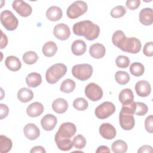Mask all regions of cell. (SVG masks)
I'll return each mask as SVG.
<instances>
[{
  "instance_id": "cell-1",
  "label": "cell",
  "mask_w": 153,
  "mask_h": 153,
  "mask_svg": "<svg viewBox=\"0 0 153 153\" xmlns=\"http://www.w3.org/2000/svg\"><path fill=\"white\" fill-rule=\"evenodd\" d=\"M72 30L75 35L83 36L88 41H93L97 38L100 33L99 26L88 20L75 23Z\"/></svg>"
},
{
  "instance_id": "cell-2",
  "label": "cell",
  "mask_w": 153,
  "mask_h": 153,
  "mask_svg": "<svg viewBox=\"0 0 153 153\" xmlns=\"http://www.w3.org/2000/svg\"><path fill=\"white\" fill-rule=\"evenodd\" d=\"M67 72V67L63 63H56L51 66L46 71L45 79L51 84L56 83Z\"/></svg>"
},
{
  "instance_id": "cell-3",
  "label": "cell",
  "mask_w": 153,
  "mask_h": 153,
  "mask_svg": "<svg viewBox=\"0 0 153 153\" xmlns=\"http://www.w3.org/2000/svg\"><path fill=\"white\" fill-rule=\"evenodd\" d=\"M93 71V67L87 63L75 65L72 69L73 76L80 81H85L89 79L92 75Z\"/></svg>"
},
{
  "instance_id": "cell-4",
  "label": "cell",
  "mask_w": 153,
  "mask_h": 153,
  "mask_svg": "<svg viewBox=\"0 0 153 153\" xmlns=\"http://www.w3.org/2000/svg\"><path fill=\"white\" fill-rule=\"evenodd\" d=\"M88 9L87 4L83 1H76L71 4L67 9L66 14L69 19H75L84 14Z\"/></svg>"
},
{
  "instance_id": "cell-5",
  "label": "cell",
  "mask_w": 153,
  "mask_h": 153,
  "mask_svg": "<svg viewBox=\"0 0 153 153\" xmlns=\"http://www.w3.org/2000/svg\"><path fill=\"white\" fill-rule=\"evenodd\" d=\"M1 22L2 26L7 30L10 31L16 30L19 24V21L17 17L9 10H4L1 12Z\"/></svg>"
},
{
  "instance_id": "cell-6",
  "label": "cell",
  "mask_w": 153,
  "mask_h": 153,
  "mask_svg": "<svg viewBox=\"0 0 153 153\" xmlns=\"http://www.w3.org/2000/svg\"><path fill=\"white\" fill-rule=\"evenodd\" d=\"M115 111V105L112 102L106 101L99 105L96 108L94 114L97 118L103 120L110 117Z\"/></svg>"
},
{
  "instance_id": "cell-7",
  "label": "cell",
  "mask_w": 153,
  "mask_h": 153,
  "mask_svg": "<svg viewBox=\"0 0 153 153\" xmlns=\"http://www.w3.org/2000/svg\"><path fill=\"white\" fill-rule=\"evenodd\" d=\"M141 42L136 37L126 38L123 44L120 48L122 51L131 54H136L140 51Z\"/></svg>"
},
{
  "instance_id": "cell-8",
  "label": "cell",
  "mask_w": 153,
  "mask_h": 153,
  "mask_svg": "<svg viewBox=\"0 0 153 153\" xmlns=\"http://www.w3.org/2000/svg\"><path fill=\"white\" fill-rule=\"evenodd\" d=\"M85 96L91 101H98L103 96V90L102 88L94 82H90L85 88Z\"/></svg>"
},
{
  "instance_id": "cell-9",
  "label": "cell",
  "mask_w": 153,
  "mask_h": 153,
  "mask_svg": "<svg viewBox=\"0 0 153 153\" xmlns=\"http://www.w3.org/2000/svg\"><path fill=\"white\" fill-rule=\"evenodd\" d=\"M119 122L121 127L124 130H131L135 124V120L133 114L121 110L119 114Z\"/></svg>"
},
{
  "instance_id": "cell-10",
  "label": "cell",
  "mask_w": 153,
  "mask_h": 153,
  "mask_svg": "<svg viewBox=\"0 0 153 153\" xmlns=\"http://www.w3.org/2000/svg\"><path fill=\"white\" fill-rule=\"evenodd\" d=\"M76 131V127L74 123L67 122L60 125L56 134L63 138L70 139L74 136Z\"/></svg>"
},
{
  "instance_id": "cell-11",
  "label": "cell",
  "mask_w": 153,
  "mask_h": 153,
  "mask_svg": "<svg viewBox=\"0 0 153 153\" xmlns=\"http://www.w3.org/2000/svg\"><path fill=\"white\" fill-rule=\"evenodd\" d=\"M13 8L22 17L29 16L32 11L30 5L23 1L15 0L12 4Z\"/></svg>"
},
{
  "instance_id": "cell-12",
  "label": "cell",
  "mask_w": 153,
  "mask_h": 153,
  "mask_svg": "<svg viewBox=\"0 0 153 153\" xmlns=\"http://www.w3.org/2000/svg\"><path fill=\"white\" fill-rule=\"evenodd\" d=\"M53 34L57 39L61 41H65L68 39L70 36L71 31L69 26L66 24L59 23L54 26Z\"/></svg>"
},
{
  "instance_id": "cell-13",
  "label": "cell",
  "mask_w": 153,
  "mask_h": 153,
  "mask_svg": "<svg viewBox=\"0 0 153 153\" xmlns=\"http://www.w3.org/2000/svg\"><path fill=\"white\" fill-rule=\"evenodd\" d=\"M99 133L105 139L111 140L116 136V129L110 123H105L99 127Z\"/></svg>"
},
{
  "instance_id": "cell-14",
  "label": "cell",
  "mask_w": 153,
  "mask_h": 153,
  "mask_svg": "<svg viewBox=\"0 0 153 153\" xmlns=\"http://www.w3.org/2000/svg\"><path fill=\"white\" fill-rule=\"evenodd\" d=\"M135 90L137 94L140 97H147L151 91L150 84L145 80H140L136 82Z\"/></svg>"
},
{
  "instance_id": "cell-15",
  "label": "cell",
  "mask_w": 153,
  "mask_h": 153,
  "mask_svg": "<svg viewBox=\"0 0 153 153\" xmlns=\"http://www.w3.org/2000/svg\"><path fill=\"white\" fill-rule=\"evenodd\" d=\"M23 132L25 137L30 140L36 139L40 135L39 128L33 123L27 124L24 127Z\"/></svg>"
},
{
  "instance_id": "cell-16",
  "label": "cell",
  "mask_w": 153,
  "mask_h": 153,
  "mask_svg": "<svg viewBox=\"0 0 153 153\" xmlns=\"http://www.w3.org/2000/svg\"><path fill=\"white\" fill-rule=\"evenodd\" d=\"M57 118L52 114H47L41 120L42 127L45 131H51L54 128L57 124Z\"/></svg>"
},
{
  "instance_id": "cell-17",
  "label": "cell",
  "mask_w": 153,
  "mask_h": 153,
  "mask_svg": "<svg viewBox=\"0 0 153 153\" xmlns=\"http://www.w3.org/2000/svg\"><path fill=\"white\" fill-rule=\"evenodd\" d=\"M153 13L151 8H145L139 13L140 22L145 26L151 25L153 22Z\"/></svg>"
},
{
  "instance_id": "cell-18",
  "label": "cell",
  "mask_w": 153,
  "mask_h": 153,
  "mask_svg": "<svg viewBox=\"0 0 153 153\" xmlns=\"http://www.w3.org/2000/svg\"><path fill=\"white\" fill-rule=\"evenodd\" d=\"M90 56L94 59H101L106 53L105 46L100 43H95L91 45L89 49Z\"/></svg>"
},
{
  "instance_id": "cell-19",
  "label": "cell",
  "mask_w": 153,
  "mask_h": 153,
  "mask_svg": "<svg viewBox=\"0 0 153 153\" xmlns=\"http://www.w3.org/2000/svg\"><path fill=\"white\" fill-rule=\"evenodd\" d=\"M44 112L43 105L38 102H35L30 104L27 109L26 112L30 117H36L39 116Z\"/></svg>"
},
{
  "instance_id": "cell-20",
  "label": "cell",
  "mask_w": 153,
  "mask_h": 153,
  "mask_svg": "<svg viewBox=\"0 0 153 153\" xmlns=\"http://www.w3.org/2000/svg\"><path fill=\"white\" fill-rule=\"evenodd\" d=\"M62 10L57 6H51L46 11V17L50 21H58L62 18Z\"/></svg>"
},
{
  "instance_id": "cell-21",
  "label": "cell",
  "mask_w": 153,
  "mask_h": 153,
  "mask_svg": "<svg viewBox=\"0 0 153 153\" xmlns=\"http://www.w3.org/2000/svg\"><path fill=\"white\" fill-rule=\"evenodd\" d=\"M55 142L58 148L63 151L70 150L73 146V143L70 139L63 138L55 134L54 136Z\"/></svg>"
},
{
  "instance_id": "cell-22",
  "label": "cell",
  "mask_w": 153,
  "mask_h": 153,
  "mask_svg": "<svg viewBox=\"0 0 153 153\" xmlns=\"http://www.w3.org/2000/svg\"><path fill=\"white\" fill-rule=\"evenodd\" d=\"M118 99L123 105H128L134 102V94L130 88H124L120 91Z\"/></svg>"
},
{
  "instance_id": "cell-23",
  "label": "cell",
  "mask_w": 153,
  "mask_h": 153,
  "mask_svg": "<svg viewBox=\"0 0 153 153\" xmlns=\"http://www.w3.org/2000/svg\"><path fill=\"white\" fill-rule=\"evenodd\" d=\"M6 67L11 71H17L22 67V63L19 59L14 56H8L5 60Z\"/></svg>"
},
{
  "instance_id": "cell-24",
  "label": "cell",
  "mask_w": 153,
  "mask_h": 153,
  "mask_svg": "<svg viewBox=\"0 0 153 153\" xmlns=\"http://www.w3.org/2000/svg\"><path fill=\"white\" fill-rule=\"evenodd\" d=\"M52 108L57 114H63L68 109V103L65 99L58 98L53 101Z\"/></svg>"
},
{
  "instance_id": "cell-25",
  "label": "cell",
  "mask_w": 153,
  "mask_h": 153,
  "mask_svg": "<svg viewBox=\"0 0 153 153\" xmlns=\"http://www.w3.org/2000/svg\"><path fill=\"white\" fill-rule=\"evenodd\" d=\"M87 50L85 42L81 39L74 41L71 46V50L75 56H81L85 53Z\"/></svg>"
},
{
  "instance_id": "cell-26",
  "label": "cell",
  "mask_w": 153,
  "mask_h": 153,
  "mask_svg": "<svg viewBox=\"0 0 153 153\" xmlns=\"http://www.w3.org/2000/svg\"><path fill=\"white\" fill-rule=\"evenodd\" d=\"M26 82L29 87L35 88L42 82L41 75L37 72L30 73L26 77Z\"/></svg>"
},
{
  "instance_id": "cell-27",
  "label": "cell",
  "mask_w": 153,
  "mask_h": 153,
  "mask_svg": "<svg viewBox=\"0 0 153 153\" xmlns=\"http://www.w3.org/2000/svg\"><path fill=\"white\" fill-rule=\"evenodd\" d=\"M33 97V91L26 87L22 88L17 92L18 99L23 103H26L30 101Z\"/></svg>"
},
{
  "instance_id": "cell-28",
  "label": "cell",
  "mask_w": 153,
  "mask_h": 153,
  "mask_svg": "<svg viewBox=\"0 0 153 153\" xmlns=\"http://www.w3.org/2000/svg\"><path fill=\"white\" fill-rule=\"evenodd\" d=\"M57 51V47L53 41H48L44 44L42 48L43 54L46 57L53 56Z\"/></svg>"
},
{
  "instance_id": "cell-29",
  "label": "cell",
  "mask_w": 153,
  "mask_h": 153,
  "mask_svg": "<svg viewBox=\"0 0 153 153\" xmlns=\"http://www.w3.org/2000/svg\"><path fill=\"white\" fill-rule=\"evenodd\" d=\"M126 38V35L122 30H118L114 33L112 37V41L115 46L120 48Z\"/></svg>"
},
{
  "instance_id": "cell-30",
  "label": "cell",
  "mask_w": 153,
  "mask_h": 153,
  "mask_svg": "<svg viewBox=\"0 0 153 153\" xmlns=\"http://www.w3.org/2000/svg\"><path fill=\"white\" fill-rule=\"evenodd\" d=\"M13 143L11 140L4 135L0 136V152L7 153L12 148Z\"/></svg>"
},
{
  "instance_id": "cell-31",
  "label": "cell",
  "mask_w": 153,
  "mask_h": 153,
  "mask_svg": "<svg viewBox=\"0 0 153 153\" xmlns=\"http://www.w3.org/2000/svg\"><path fill=\"white\" fill-rule=\"evenodd\" d=\"M111 149L115 153H124L127 150V145L123 140H117L112 143Z\"/></svg>"
},
{
  "instance_id": "cell-32",
  "label": "cell",
  "mask_w": 153,
  "mask_h": 153,
  "mask_svg": "<svg viewBox=\"0 0 153 153\" xmlns=\"http://www.w3.org/2000/svg\"><path fill=\"white\" fill-rule=\"evenodd\" d=\"M75 88V82L71 79H65L61 84L60 90L61 91L69 93L72 92Z\"/></svg>"
},
{
  "instance_id": "cell-33",
  "label": "cell",
  "mask_w": 153,
  "mask_h": 153,
  "mask_svg": "<svg viewBox=\"0 0 153 153\" xmlns=\"http://www.w3.org/2000/svg\"><path fill=\"white\" fill-rule=\"evenodd\" d=\"M144 71V66L140 62H134L130 65V72L134 76H142L143 74Z\"/></svg>"
},
{
  "instance_id": "cell-34",
  "label": "cell",
  "mask_w": 153,
  "mask_h": 153,
  "mask_svg": "<svg viewBox=\"0 0 153 153\" xmlns=\"http://www.w3.org/2000/svg\"><path fill=\"white\" fill-rule=\"evenodd\" d=\"M115 78L119 84L125 85L130 81V75L127 72L118 71L115 74Z\"/></svg>"
},
{
  "instance_id": "cell-35",
  "label": "cell",
  "mask_w": 153,
  "mask_h": 153,
  "mask_svg": "<svg viewBox=\"0 0 153 153\" xmlns=\"http://www.w3.org/2000/svg\"><path fill=\"white\" fill-rule=\"evenodd\" d=\"M22 59L26 64L32 65L36 62L38 59V56L35 51H29L23 54Z\"/></svg>"
},
{
  "instance_id": "cell-36",
  "label": "cell",
  "mask_w": 153,
  "mask_h": 153,
  "mask_svg": "<svg viewBox=\"0 0 153 153\" xmlns=\"http://www.w3.org/2000/svg\"><path fill=\"white\" fill-rule=\"evenodd\" d=\"M73 106L78 111H84L87 109L88 103L83 97H78L74 100L73 102Z\"/></svg>"
},
{
  "instance_id": "cell-37",
  "label": "cell",
  "mask_w": 153,
  "mask_h": 153,
  "mask_svg": "<svg viewBox=\"0 0 153 153\" xmlns=\"http://www.w3.org/2000/svg\"><path fill=\"white\" fill-rule=\"evenodd\" d=\"M127 10L123 5H117L114 7L111 11V16L115 19L124 16L126 13Z\"/></svg>"
},
{
  "instance_id": "cell-38",
  "label": "cell",
  "mask_w": 153,
  "mask_h": 153,
  "mask_svg": "<svg viewBox=\"0 0 153 153\" xmlns=\"http://www.w3.org/2000/svg\"><path fill=\"white\" fill-rule=\"evenodd\" d=\"M73 146L78 149H83L87 143L85 138L81 134H78L74 137L73 141Z\"/></svg>"
},
{
  "instance_id": "cell-39",
  "label": "cell",
  "mask_w": 153,
  "mask_h": 153,
  "mask_svg": "<svg viewBox=\"0 0 153 153\" xmlns=\"http://www.w3.org/2000/svg\"><path fill=\"white\" fill-rule=\"evenodd\" d=\"M130 63L129 58L123 55L118 56L115 60V64L120 68H127L129 66Z\"/></svg>"
},
{
  "instance_id": "cell-40",
  "label": "cell",
  "mask_w": 153,
  "mask_h": 153,
  "mask_svg": "<svg viewBox=\"0 0 153 153\" xmlns=\"http://www.w3.org/2000/svg\"><path fill=\"white\" fill-rule=\"evenodd\" d=\"M136 109H135V112L134 114L138 116H143L145 115L148 110V108L147 105L140 102H136Z\"/></svg>"
},
{
  "instance_id": "cell-41",
  "label": "cell",
  "mask_w": 153,
  "mask_h": 153,
  "mask_svg": "<svg viewBox=\"0 0 153 153\" xmlns=\"http://www.w3.org/2000/svg\"><path fill=\"white\" fill-rule=\"evenodd\" d=\"M143 54L148 57H151L153 56V42H146L143 46Z\"/></svg>"
},
{
  "instance_id": "cell-42",
  "label": "cell",
  "mask_w": 153,
  "mask_h": 153,
  "mask_svg": "<svg viewBox=\"0 0 153 153\" xmlns=\"http://www.w3.org/2000/svg\"><path fill=\"white\" fill-rule=\"evenodd\" d=\"M145 127L148 133H153V117L152 115L146 118L145 120Z\"/></svg>"
},
{
  "instance_id": "cell-43",
  "label": "cell",
  "mask_w": 153,
  "mask_h": 153,
  "mask_svg": "<svg viewBox=\"0 0 153 153\" xmlns=\"http://www.w3.org/2000/svg\"><path fill=\"white\" fill-rule=\"evenodd\" d=\"M140 4V0H127L126 2V5L128 9L134 10L139 7Z\"/></svg>"
},
{
  "instance_id": "cell-44",
  "label": "cell",
  "mask_w": 153,
  "mask_h": 153,
  "mask_svg": "<svg viewBox=\"0 0 153 153\" xmlns=\"http://www.w3.org/2000/svg\"><path fill=\"white\" fill-rule=\"evenodd\" d=\"M9 112V109L8 106L5 105L1 103L0 104V119L2 120L3 118L7 117Z\"/></svg>"
},
{
  "instance_id": "cell-45",
  "label": "cell",
  "mask_w": 153,
  "mask_h": 153,
  "mask_svg": "<svg viewBox=\"0 0 153 153\" xmlns=\"http://www.w3.org/2000/svg\"><path fill=\"white\" fill-rule=\"evenodd\" d=\"M1 49H3L8 44V38L7 35L4 34L2 30H1Z\"/></svg>"
},
{
  "instance_id": "cell-46",
  "label": "cell",
  "mask_w": 153,
  "mask_h": 153,
  "mask_svg": "<svg viewBox=\"0 0 153 153\" xmlns=\"http://www.w3.org/2000/svg\"><path fill=\"white\" fill-rule=\"evenodd\" d=\"M152 148L149 145H143L141 146L137 151L139 153H143V152H152Z\"/></svg>"
},
{
  "instance_id": "cell-47",
  "label": "cell",
  "mask_w": 153,
  "mask_h": 153,
  "mask_svg": "<svg viewBox=\"0 0 153 153\" xmlns=\"http://www.w3.org/2000/svg\"><path fill=\"white\" fill-rule=\"evenodd\" d=\"M30 153H45L46 152V151L45 150L44 148L41 146H34L33 147L31 150L30 151Z\"/></svg>"
},
{
  "instance_id": "cell-48",
  "label": "cell",
  "mask_w": 153,
  "mask_h": 153,
  "mask_svg": "<svg viewBox=\"0 0 153 153\" xmlns=\"http://www.w3.org/2000/svg\"><path fill=\"white\" fill-rule=\"evenodd\" d=\"M110 151H110V149H109V148L108 146H105V145H101V146H99L97 148L96 152V153H99V152H100V153H101V152H110Z\"/></svg>"
}]
</instances>
